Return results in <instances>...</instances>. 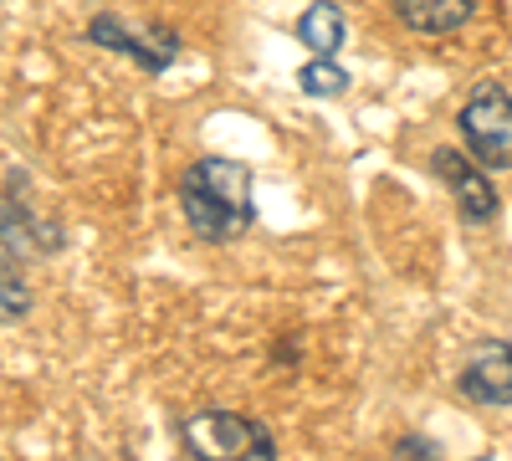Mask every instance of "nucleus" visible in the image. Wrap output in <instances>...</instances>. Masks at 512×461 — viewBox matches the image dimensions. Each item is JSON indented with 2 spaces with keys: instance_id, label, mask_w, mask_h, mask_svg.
Here are the masks:
<instances>
[{
  "instance_id": "nucleus-11",
  "label": "nucleus",
  "mask_w": 512,
  "mask_h": 461,
  "mask_svg": "<svg viewBox=\"0 0 512 461\" xmlns=\"http://www.w3.org/2000/svg\"><path fill=\"white\" fill-rule=\"evenodd\" d=\"M31 313V287L16 272L11 251H0V323H21Z\"/></svg>"
},
{
  "instance_id": "nucleus-8",
  "label": "nucleus",
  "mask_w": 512,
  "mask_h": 461,
  "mask_svg": "<svg viewBox=\"0 0 512 461\" xmlns=\"http://www.w3.org/2000/svg\"><path fill=\"white\" fill-rule=\"evenodd\" d=\"M390 11L420 36H451L477 16V0H390Z\"/></svg>"
},
{
  "instance_id": "nucleus-9",
  "label": "nucleus",
  "mask_w": 512,
  "mask_h": 461,
  "mask_svg": "<svg viewBox=\"0 0 512 461\" xmlns=\"http://www.w3.org/2000/svg\"><path fill=\"white\" fill-rule=\"evenodd\" d=\"M344 11L333 6V0H313V6L297 16V41L313 52V57H338V47H344Z\"/></svg>"
},
{
  "instance_id": "nucleus-10",
  "label": "nucleus",
  "mask_w": 512,
  "mask_h": 461,
  "mask_svg": "<svg viewBox=\"0 0 512 461\" xmlns=\"http://www.w3.org/2000/svg\"><path fill=\"white\" fill-rule=\"evenodd\" d=\"M297 88H303V98H344L349 93V72L338 67L333 57H308L303 72H297Z\"/></svg>"
},
{
  "instance_id": "nucleus-7",
  "label": "nucleus",
  "mask_w": 512,
  "mask_h": 461,
  "mask_svg": "<svg viewBox=\"0 0 512 461\" xmlns=\"http://www.w3.org/2000/svg\"><path fill=\"white\" fill-rule=\"evenodd\" d=\"M0 246L11 257H52V251H62V231L26 211L21 190H11V200H0Z\"/></svg>"
},
{
  "instance_id": "nucleus-1",
  "label": "nucleus",
  "mask_w": 512,
  "mask_h": 461,
  "mask_svg": "<svg viewBox=\"0 0 512 461\" xmlns=\"http://www.w3.org/2000/svg\"><path fill=\"white\" fill-rule=\"evenodd\" d=\"M180 211L190 231L210 246H226L256 226V200H251V170L241 159H195L180 175Z\"/></svg>"
},
{
  "instance_id": "nucleus-3",
  "label": "nucleus",
  "mask_w": 512,
  "mask_h": 461,
  "mask_svg": "<svg viewBox=\"0 0 512 461\" xmlns=\"http://www.w3.org/2000/svg\"><path fill=\"white\" fill-rule=\"evenodd\" d=\"M456 134L466 139L482 170H512V93L502 82H477L456 113Z\"/></svg>"
},
{
  "instance_id": "nucleus-5",
  "label": "nucleus",
  "mask_w": 512,
  "mask_h": 461,
  "mask_svg": "<svg viewBox=\"0 0 512 461\" xmlns=\"http://www.w3.org/2000/svg\"><path fill=\"white\" fill-rule=\"evenodd\" d=\"M88 41H93V47L118 52V57H134L144 72H164L169 62L180 57V36H175V31H164V26L134 31V26H128L123 16H113V11H103V16L88 21Z\"/></svg>"
},
{
  "instance_id": "nucleus-6",
  "label": "nucleus",
  "mask_w": 512,
  "mask_h": 461,
  "mask_svg": "<svg viewBox=\"0 0 512 461\" xmlns=\"http://www.w3.org/2000/svg\"><path fill=\"white\" fill-rule=\"evenodd\" d=\"M456 390L472 405H512V344L507 339L472 344L456 369Z\"/></svg>"
},
{
  "instance_id": "nucleus-4",
  "label": "nucleus",
  "mask_w": 512,
  "mask_h": 461,
  "mask_svg": "<svg viewBox=\"0 0 512 461\" xmlns=\"http://www.w3.org/2000/svg\"><path fill=\"white\" fill-rule=\"evenodd\" d=\"M431 175L451 190V200H456V211H461L466 226H492V221H497L502 200H497L492 170H482L472 154H461V149H436V154H431Z\"/></svg>"
},
{
  "instance_id": "nucleus-12",
  "label": "nucleus",
  "mask_w": 512,
  "mask_h": 461,
  "mask_svg": "<svg viewBox=\"0 0 512 461\" xmlns=\"http://www.w3.org/2000/svg\"><path fill=\"white\" fill-rule=\"evenodd\" d=\"M482 461H487V456H482Z\"/></svg>"
},
{
  "instance_id": "nucleus-2",
  "label": "nucleus",
  "mask_w": 512,
  "mask_h": 461,
  "mask_svg": "<svg viewBox=\"0 0 512 461\" xmlns=\"http://www.w3.org/2000/svg\"><path fill=\"white\" fill-rule=\"evenodd\" d=\"M190 461H277V441L262 421L236 410H200L185 421Z\"/></svg>"
}]
</instances>
